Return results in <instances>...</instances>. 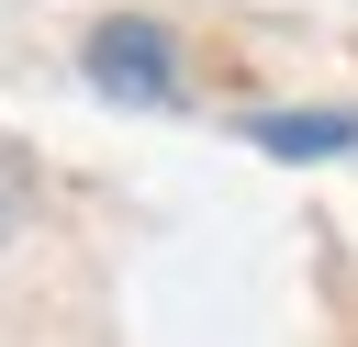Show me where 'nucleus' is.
<instances>
[{
    "label": "nucleus",
    "instance_id": "nucleus-1",
    "mask_svg": "<svg viewBox=\"0 0 358 347\" xmlns=\"http://www.w3.org/2000/svg\"><path fill=\"white\" fill-rule=\"evenodd\" d=\"M78 78H90L101 101H123V112H168V101H179V34L145 22V11H112V22H90Z\"/></svg>",
    "mask_w": 358,
    "mask_h": 347
},
{
    "label": "nucleus",
    "instance_id": "nucleus-2",
    "mask_svg": "<svg viewBox=\"0 0 358 347\" xmlns=\"http://www.w3.org/2000/svg\"><path fill=\"white\" fill-rule=\"evenodd\" d=\"M257 157H291V168H324V157H358V112L347 101H291V112H246L235 123Z\"/></svg>",
    "mask_w": 358,
    "mask_h": 347
},
{
    "label": "nucleus",
    "instance_id": "nucleus-3",
    "mask_svg": "<svg viewBox=\"0 0 358 347\" xmlns=\"http://www.w3.org/2000/svg\"><path fill=\"white\" fill-rule=\"evenodd\" d=\"M34 201H45V168H34V157H22L11 134H0V246H11L22 224H34Z\"/></svg>",
    "mask_w": 358,
    "mask_h": 347
}]
</instances>
